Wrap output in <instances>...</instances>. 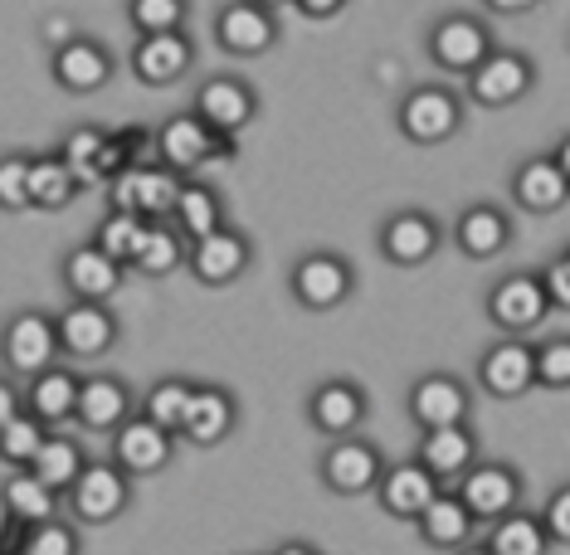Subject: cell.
I'll return each mask as SVG.
<instances>
[{"label": "cell", "instance_id": "21", "mask_svg": "<svg viewBox=\"0 0 570 555\" xmlns=\"http://www.w3.org/2000/svg\"><path fill=\"white\" fill-rule=\"evenodd\" d=\"M375 244H381V258H391L395 268H420L439 254L444 229H439V219L430 210H400L381 225V239Z\"/></svg>", "mask_w": 570, "mask_h": 555}, {"label": "cell", "instance_id": "42", "mask_svg": "<svg viewBox=\"0 0 570 555\" xmlns=\"http://www.w3.org/2000/svg\"><path fill=\"white\" fill-rule=\"evenodd\" d=\"M141 225H147V219L132 215V210H108V219L98 225V239L94 244H98L102 254L118 258V264H127L132 249H137V239H141Z\"/></svg>", "mask_w": 570, "mask_h": 555}, {"label": "cell", "instance_id": "53", "mask_svg": "<svg viewBox=\"0 0 570 555\" xmlns=\"http://www.w3.org/2000/svg\"><path fill=\"white\" fill-rule=\"evenodd\" d=\"M258 6H268V10H278V6H293V0H258Z\"/></svg>", "mask_w": 570, "mask_h": 555}, {"label": "cell", "instance_id": "23", "mask_svg": "<svg viewBox=\"0 0 570 555\" xmlns=\"http://www.w3.org/2000/svg\"><path fill=\"white\" fill-rule=\"evenodd\" d=\"M366 409L371 399L356 380L336 376V380H322L313 395H307V424L327 438H342V434H356L366 424Z\"/></svg>", "mask_w": 570, "mask_h": 555}, {"label": "cell", "instance_id": "41", "mask_svg": "<svg viewBox=\"0 0 570 555\" xmlns=\"http://www.w3.org/2000/svg\"><path fill=\"white\" fill-rule=\"evenodd\" d=\"M190 0H127V20L137 34H161V30H186Z\"/></svg>", "mask_w": 570, "mask_h": 555}, {"label": "cell", "instance_id": "24", "mask_svg": "<svg viewBox=\"0 0 570 555\" xmlns=\"http://www.w3.org/2000/svg\"><path fill=\"white\" fill-rule=\"evenodd\" d=\"M122 278H127V264L102 254L98 244H79V249L63 254V288L79 303H112Z\"/></svg>", "mask_w": 570, "mask_h": 555}, {"label": "cell", "instance_id": "9", "mask_svg": "<svg viewBox=\"0 0 570 555\" xmlns=\"http://www.w3.org/2000/svg\"><path fill=\"white\" fill-rule=\"evenodd\" d=\"M278 10L258 6V0H229L215 16V44L235 59H258L278 44Z\"/></svg>", "mask_w": 570, "mask_h": 555}, {"label": "cell", "instance_id": "19", "mask_svg": "<svg viewBox=\"0 0 570 555\" xmlns=\"http://www.w3.org/2000/svg\"><path fill=\"white\" fill-rule=\"evenodd\" d=\"M196 63V40L186 30H161V34H141L132 44V73L147 88H171L190 73Z\"/></svg>", "mask_w": 570, "mask_h": 555}, {"label": "cell", "instance_id": "13", "mask_svg": "<svg viewBox=\"0 0 570 555\" xmlns=\"http://www.w3.org/2000/svg\"><path fill=\"white\" fill-rule=\"evenodd\" d=\"M108 438H112V463L127 477H151V473L171 468V458H176V434H166L147 415H127Z\"/></svg>", "mask_w": 570, "mask_h": 555}, {"label": "cell", "instance_id": "31", "mask_svg": "<svg viewBox=\"0 0 570 555\" xmlns=\"http://www.w3.org/2000/svg\"><path fill=\"white\" fill-rule=\"evenodd\" d=\"M414 526H420V541L430 551H463L473 541V512L463 507V497L459 493H439L430 497V507H424L420 516H414Z\"/></svg>", "mask_w": 570, "mask_h": 555}, {"label": "cell", "instance_id": "48", "mask_svg": "<svg viewBox=\"0 0 570 555\" xmlns=\"http://www.w3.org/2000/svg\"><path fill=\"white\" fill-rule=\"evenodd\" d=\"M297 10H303L307 20H332V16H342L346 10V0H293Z\"/></svg>", "mask_w": 570, "mask_h": 555}, {"label": "cell", "instance_id": "15", "mask_svg": "<svg viewBox=\"0 0 570 555\" xmlns=\"http://www.w3.org/2000/svg\"><path fill=\"white\" fill-rule=\"evenodd\" d=\"M463 79H469V98L478 108H512V102H522L531 93L537 69H531V59L517 54V49L492 44V54L478 63L473 73H463Z\"/></svg>", "mask_w": 570, "mask_h": 555}, {"label": "cell", "instance_id": "20", "mask_svg": "<svg viewBox=\"0 0 570 555\" xmlns=\"http://www.w3.org/2000/svg\"><path fill=\"white\" fill-rule=\"evenodd\" d=\"M473 415V390L449 370H430L410 385V419L420 429H439V424H469Z\"/></svg>", "mask_w": 570, "mask_h": 555}, {"label": "cell", "instance_id": "22", "mask_svg": "<svg viewBox=\"0 0 570 555\" xmlns=\"http://www.w3.org/2000/svg\"><path fill=\"white\" fill-rule=\"evenodd\" d=\"M439 487H444V483H439V477L424 468L420 458H410V463H385L371 493L381 497L385 516H395V522H414V516L430 507V497L439 493Z\"/></svg>", "mask_w": 570, "mask_h": 555}, {"label": "cell", "instance_id": "40", "mask_svg": "<svg viewBox=\"0 0 570 555\" xmlns=\"http://www.w3.org/2000/svg\"><path fill=\"white\" fill-rule=\"evenodd\" d=\"M49 424H40L30 415V409H20L16 419L0 424V463H10V468H30V458L40 454Z\"/></svg>", "mask_w": 570, "mask_h": 555}, {"label": "cell", "instance_id": "49", "mask_svg": "<svg viewBox=\"0 0 570 555\" xmlns=\"http://www.w3.org/2000/svg\"><path fill=\"white\" fill-rule=\"evenodd\" d=\"M20 409H24V390H16V385H10V380H0V424H6V419H16Z\"/></svg>", "mask_w": 570, "mask_h": 555}, {"label": "cell", "instance_id": "44", "mask_svg": "<svg viewBox=\"0 0 570 555\" xmlns=\"http://www.w3.org/2000/svg\"><path fill=\"white\" fill-rule=\"evenodd\" d=\"M102 141H108V132H102V127H73V132L59 141V157L69 161L73 171H79V180H98V176H94V161H98Z\"/></svg>", "mask_w": 570, "mask_h": 555}, {"label": "cell", "instance_id": "35", "mask_svg": "<svg viewBox=\"0 0 570 555\" xmlns=\"http://www.w3.org/2000/svg\"><path fill=\"white\" fill-rule=\"evenodd\" d=\"M79 190H83L79 171H73L59 151L30 157V210H63V205H73Z\"/></svg>", "mask_w": 570, "mask_h": 555}, {"label": "cell", "instance_id": "1", "mask_svg": "<svg viewBox=\"0 0 570 555\" xmlns=\"http://www.w3.org/2000/svg\"><path fill=\"white\" fill-rule=\"evenodd\" d=\"M395 127L400 137L414 141V147H439V141L459 137L463 127V98L444 83H420L400 98L395 108Z\"/></svg>", "mask_w": 570, "mask_h": 555}, {"label": "cell", "instance_id": "2", "mask_svg": "<svg viewBox=\"0 0 570 555\" xmlns=\"http://www.w3.org/2000/svg\"><path fill=\"white\" fill-rule=\"evenodd\" d=\"M127 502H132V477H127L118 463H83V473L73 477V487L63 493V507L73 512V522L83 526H108L118 522L127 512Z\"/></svg>", "mask_w": 570, "mask_h": 555}, {"label": "cell", "instance_id": "10", "mask_svg": "<svg viewBox=\"0 0 570 555\" xmlns=\"http://www.w3.org/2000/svg\"><path fill=\"white\" fill-rule=\"evenodd\" d=\"M59 331V356L69 360H98L118 346V317L108 303H79L69 298V307L55 317Z\"/></svg>", "mask_w": 570, "mask_h": 555}, {"label": "cell", "instance_id": "8", "mask_svg": "<svg viewBox=\"0 0 570 555\" xmlns=\"http://www.w3.org/2000/svg\"><path fill=\"white\" fill-rule=\"evenodd\" d=\"M249 264H254V244L235 225H219L210 235L190 239V249H186V268L205 288H229V283H239L249 274Z\"/></svg>", "mask_w": 570, "mask_h": 555}, {"label": "cell", "instance_id": "32", "mask_svg": "<svg viewBox=\"0 0 570 555\" xmlns=\"http://www.w3.org/2000/svg\"><path fill=\"white\" fill-rule=\"evenodd\" d=\"M127 415H132V390H127V380H118V376L79 380V409H73V419H79L88 434H112Z\"/></svg>", "mask_w": 570, "mask_h": 555}, {"label": "cell", "instance_id": "29", "mask_svg": "<svg viewBox=\"0 0 570 555\" xmlns=\"http://www.w3.org/2000/svg\"><path fill=\"white\" fill-rule=\"evenodd\" d=\"M512 200L522 205L527 215H556V210H566L570 180H566L561 166H556V157H527L522 166H517Z\"/></svg>", "mask_w": 570, "mask_h": 555}, {"label": "cell", "instance_id": "52", "mask_svg": "<svg viewBox=\"0 0 570 555\" xmlns=\"http://www.w3.org/2000/svg\"><path fill=\"white\" fill-rule=\"evenodd\" d=\"M551 157H556V166H561V171H566V180H570V137H561V141H556V151H551Z\"/></svg>", "mask_w": 570, "mask_h": 555}, {"label": "cell", "instance_id": "46", "mask_svg": "<svg viewBox=\"0 0 570 555\" xmlns=\"http://www.w3.org/2000/svg\"><path fill=\"white\" fill-rule=\"evenodd\" d=\"M541 522H547V532H551V546H570V483L556 487V493L547 497Z\"/></svg>", "mask_w": 570, "mask_h": 555}, {"label": "cell", "instance_id": "39", "mask_svg": "<svg viewBox=\"0 0 570 555\" xmlns=\"http://www.w3.org/2000/svg\"><path fill=\"white\" fill-rule=\"evenodd\" d=\"M83 541H79V526L69 516H45V522H30L24 526V541H20V555H79Z\"/></svg>", "mask_w": 570, "mask_h": 555}, {"label": "cell", "instance_id": "45", "mask_svg": "<svg viewBox=\"0 0 570 555\" xmlns=\"http://www.w3.org/2000/svg\"><path fill=\"white\" fill-rule=\"evenodd\" d=\"M537 385L541 390H570V337H551L537 346Z\"/></svg>", "mask_w": 570, "mask_h": 555}, {"label": "cell", "instance_id": "12", "mask_svg": "<svg viewBox=\"0 0 570 555\" xmlns=\"http://www.w3.org/2000/svg\"><path fill=\"white\" fill-rule=\"evenodd\" d=\"M453 493L463 497L473 522H498V516H508L512 507H522L527 483L512 463H473V468L453 483Z\"/></svg>", "mask_w": 570, "mask_h": 555}, {"label": "cell", "instance_id": "43", "mask_svg": "<svg viewBox=\"0 0 570 555\" xmlns=\"http://www.w3.org/2000/svg\"><path fill=\"white\" fill-rule=\"evenodd\" d=\"M0 210H30V157L24 151H0Z\"/></svg>", "mask_w": 570, "mask_h": 555}, {"label": "cell", "instance_id": "47", "mask_svg": "<svg viewBox=\"0 0 570 555\" xmlns=\"http://www.w3.org/2000/svg\"><path fill=\"white\" fill-rule=\"evenodd\" d=\"M541 283H547V298L551 307H561V313H570V249L561 258H551L547 268H541Z\"/></svg>", "mask_w": 570, "mask_h": 555}, {"label": "cell", "instance_id": "51", "mask_svg": "<svg viewBox=\"0 0 570 555\" xmlns=\"http://www.w3.org/2000/svg\"><path fill=\"white\" fill-rule=\"evenodd\" d=\"M69 34H79V24H69L63 16H49V20H45V40H49V44H63Z\"/></svg>", "mask_w": 570, "mask_h": 555}, {"label": "cell", "instance_id": "34", "mask_svg": "<svg viewBox=\"0 0 570 555\" xmlns=\"http://www.w3.org/2000/svg\"><path fill=\"white\" fill-rule=\"evenodd\" d=\"M0 507H6V516H16V522L30 526V522H45V516H59L63 493H55L40 473L16 468L6 477V487H0Z\"/></svg>", "mask_w": 570, "mask_h": 555}, {"label": "cell", "instance_id": "7", "mask_svg": "<svg viewBox=\"0 0 570 555\" xmlns=\"http://www.w3.org/2000/svg\"><path fill=\"white\" fill-rule=\"evenodd\" d=\"M547 313H556V307L547 298L541 274H508L492 283V293H488V321L502 337H527L531 327L547 321Z\"/></svg>", "mask_w": 570, "mask_h": 555}, {"label": "cell", "instance_id": "18", "mask_svg": "<svg viewBox=\"0 0 570 555\" xmlns=\"http://www.w3.org/2000/svg\"><path fill=\"white\" fill-rule=\"evenodd\" d=\"M478 385L492 399H522L527 390H537V346L522 337H502L498 346H488L478 360Z\"/></svg>", "mask_w": 570, "mask_h": 555}, {"label": "cell", "instance_id": "30", "mask_svg": "<svg viewBox=\"0 0 570 555\" xmlns=\"http://www.w3.org/2000/svg\"><path fill=\"white\" fill-rule=\"evenodd\" d=\"M186 235L171 225V219H147L141 225V239L132 258H127V274H141V278H171L176 268H186Z\"/></svg>", "mask_w": 570, "mask_h": 555}, {"label": "cell", "instance_id": "36", "mask_svg": "<svg viewBox=\"0 0 570 555\" xmlns=\"http://www.w3.org/2000/svg\"><path fill=\"white\" fill-rule=\"evenodd\" d=\"M171 225L186 235V244L219 229L225 225V200H219V190L205 186V180H180V196L171 205Z\"/></svg>", "mask_w": 570, "mask_h": 555}, {"label": "cell", "instance_id": "38", "mask_svg": "<svg viewBox=\"0 0 570 555\" xmlns=\"http://www.w3.org/2000/svg\"><path fill=\"white\" fill-rule=\"evenodd\" d=\"M190 390H196V380H180V376H166L147 390V399H141V415L157 419L166 434L180 438V419H186V405H190Z\"/></svg>", "mask_w": 570, "mask_h": 555}, {"label": "cell", "instance_id": "16", "mask_svg": "<svg viewBox=\"0 0 570 555\" xmlns=\"http://www.w3.org/2000/svg\"><path fill=\"white\" fill-rule=\"evenodd\" d=\"M49 73H55V83L63 93L73 98H88L98 93V88H108L112 79V54L108 44L94 40V34H69L63 44H55V59H49Z\"/></svg>", "mask_w": 570, "mask_h": 555}, {"label": "cell", "instance_id": "11", "mask_svg": "<svg viewBox=\"0 0 570 555\" xmlns=\"http://www.w3.org/2000/svg\"><path fill=\"white\" fill-rule=\"evenodd\" d=\"M190 112L210 127V132H225V137H239L244 127L258 118V93L239 73H210L200 88H196V102Z\"/></svg>", "mask_w": 570, "mask_h": 555}, {"label": "cell", "instance_id": "17", "mask_svg": "<svg viewBox=\"0 0 570 555\" xmlns=\"http://www.w3.org/2000/svg\"><path fill=\"white\" fill-rule=\"evenodd\" d=\"M424 49H430V59L444 73H473L478 63L492 54V30H488V20H478V16H444L430 30Z\"/></svg>", "mask_w": 570, "mask_h": 555}, {"label": "cell", "instance_id": "37", "mask_svg": "<svg viewBox=\"0 0 570 555\" xmlns=\"http://www.w3.org/2000/svg\"><path fill=\"white\" fill-rule=\"evenodd\" d=\"M83 463H88V454L79 448V438H69L63 429H49L45 444H40V454L30 458V473H40L55 493H69L73 477L83 473Z\"/></svg>", "mask_w": 570, "mask_h": 555}, {"label": "cell", "instance_id": "50", "mask_svg": "<svg viewBox=\"0 0 570 555\" xmlns=\"http://www.w3.org/2000/svg\"><path fill=\"white\" fill-rule=\"evenodd\" d=\"M492 16H527V10H537L541 0H483Z\"/></svg>", "mask_w": 570, "mask_h": 555}, {"label": "cell", "instance_id": "27", "mask_svg": "<svg viewBox=\"0 0 570 555\" xmlns=\"http://www.w3.org/2000/svg\"><path fill=\"white\" fill-rule=\"evenodd\" d=\"M414 458L430 468L439 483H459L478 463V438L469 424H439V429H420V448Z\"/></svg>", "mask_w": 570, "mask_h": 555}, {"label": "cell", "instance_id": "28", "mask_svg": "<svg viewBox=\"0 0 570 555\" xmlns=\"http://www.w3.org/2000/svg\"><path fill=\"white\" fill-rule=\"evenodd\" d=\"M24 409H30L40 424L49 429H63V424H73V409H79V376H73L69 366H45L40 376H30L24 385Z\"/></svg>", "mask_w": 570, "mask_h": 555}, {"label": "cell", "instance_id": "5", "mask_svg": "<svg viewBox=\"0 0 570 555\" xmlns=\"http://www.w3.org/2000/svg\"><path fill=\"white\" fill-rule=\"evenodd\" d=\"M288 288H293L297 307H307V313H332V307H342L356 293V268L332 249H313L293 264Z\"/></svg>", "mask_w": 570, "mask_h": 555}, {"label": "cell", "instance_id": "14", "mask_svg": "<svg viewBox=\"0 0 570 555\" xmlns=\"http://www.w3.org/2000/svg\"><path fill=\"white\" fill-rule=\"evenodd\" d=\"M381 468H385L381 448H375L371 438H361V434H342V438H332L327 454L317 458L322 483H327L336 497H361V493H371L375 477H381Z\"/></svg>", "mask_w": 570, "mask_h": 555}, {"label": "cell", "instance_id": "6", "mask_svg": "<svg viewBox=\"0 0 570 555\" xmlns=\"http://www.w3.org/2000/svg\"><path fill=\"white\" fill-rule=\"evenodd\" d=\"M180 176L171 166H122L108 176V210H132L141 219H171Z\"/></svg>", "mask_w": 570, "mask_h": 555}, {"label": "cell", "instance_id": "26", "mask_svg": "<svg viewBox=\"0 0 570 555\" xmlns=\"http://www.w3.org/2000/svg\"><path fill=\"white\" fill-rule=\"evenodd\" d=\"M453 244H459L463 258L488 264V258H498L512 244V215L502 210V205H492V200H478V205H469V210L453 219Z\"/></svg>", "mask_w": 570, "mask_h": 555}, {"label": "cell", "instance_id": "3", "mask_svg": "<svg viewBox=\"0 0 570 555\" xmlns=\"http://www.w3.org/2000/svg\"><path fill=\"white\" fill-rule=\"evenodd\" d=\"M151 147H157L161 166H171L176 176L200 171V166L215 161V157H235V137L210 132L196 112H176V118H166L157 127V137H151Z\"/></svg>", "mask_w": 570, "mask_h": 555}, {"label": "cell", "instance_id": "25", "mask_svg": "<svg viewBox=\"0 0 570 555\" xmlns=\"http://www.w3.org/2000/svg\"><path fill=\"white\" fill-rule=\"evenodd\" d=\"M239 424V399L225 390V385H196L186 405V419H180V438L196 448H215L235 434Z\"/></svg>", "mask_w": 570, "mask_h": 555}, {"label": "cell", "instance_id": "4", "mask_svg": "<svg viewBox=\"0 0 570 555\" xmlns=\"http://www.w3.org/2000/svg\"><path fill=\"white\" fill-rule=\"evenodd\" d=\"M0 360H6L10 376L30 380L40 376L45 366H55L59 360V331H55V317L49 313H35V307H24L0 327Z\"/></svg>", "mask_w": 570, "mask_h": 555}, {"label": "cell", "instance_id": "33", "mask_svg": "<svg viewBox=\"0 0 570 555\" xmlns=\"http://www.w3.org/2000/svg\"><path fill=\"white\" fill-rule=\"evenodd\" d=\"M492 532L483 541V555H547L551 551V532L541 522V512H527V507H512L508 516L488 522Z\"/></svg>", "mask_w": 570, "mask_h": 555}]
</instances>
